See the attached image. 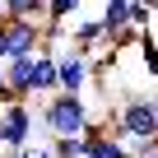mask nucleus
<instances>
[{
    "label": "nucleus",
    "mask_w": 158,
    "mask_h": 158,
    "mask_svg": "<svg viewBox=\"0 0 158 158\" xmlns=\"http://www.w3.org/2000/svg\"><path fill=\"white\" fill-rule=\"evenodd\" d=\"M37 121H42V130L56 139V135H84L89 130V121H93V112H89V98L84 93H51V98H42V112H37Z\"/></svg>",
    "instance_id": "1"
},
{
    "label": "nucleus",
    "mask_w": 158,
    "mask_h": 158,
    "mask_svg": "<svg viewBox=\"0 0 158 158\" xmlns=\"http://www.w3.org/2000/svg\"><path fill=\"white\" fill-rule=\"evenodd\" d=\"M107 126L121 139H153L158 135V102L153 98H126L121 112H107Z\"/></svg>",
    "instance_id": "2"
},
{
    "label": "nucleus",
    "mask_w": 158,
    "mask_h": 158,
    "mask_svg": "<svg viewBox=\"0 0 158 158\" xmlns=\"http://www.w3.org/2000/svg\"><path fill=\"white\" fill-rule=\"evenodd\" d=\"M23 144H33V107L5 102L0 107V153H19Z\"/></svg>",
    "instance_id": "3"
},
{
    "label": "nucleus",
    "mask_w": 158,
    "mask_h": 158,
    "mask_svg": "<svg viewBox=\"0 0 158 158\" xmlns=\"http://www.w3.org/2000/svg\"><path fill=\"white\" fill-rule=\"evenodd\" d=\"M56 89L60 93H84L89 89V56L84 51H60L56 56Z\"/></svg>",
    "instance_id": "4"
},
{
    "label": "nucleus",
    "mask_w": 158,
    "mask_h": 158,
    "mask_svg": "<svg viewBox=\"0 0 158 158\" xmlns=\"http://www.w3.org/2000/svg\"><path fill=\"white\" fill-rule=\"evenodd\" d=\"M42 51V23L37 19H5V56H33Z\"/></svg>",
    "instance_id": "5"
},
{
    "label": "nucleus",
    "mask_w": 158,
    "mask_h": 158,
    "mask_svg": "<svg viewBox=\"0 0 158 158\" xmlns=\"http://www.w3.org/2000/svg\"><path fill=\"white\" fill-rule=\"evenodd\" d=\"M84 158H126V144H121V135H112L107 121H89V130H84Z\"/></svg>",
    "instance_id": "6"
},
{
    "label": "nucleus",
    "mask_w": 158,
    "mask_h": 158,
    "mask_svg": "<svg viewBox=\"0 0 158 158\" xmlns=\"http://www.w3.org/2000/svg\"><path fill=\"white\" fill-rule=\"evenodd\" d=\"M33 56H5V65H0V74H5V84L14 93V102H28L33 98Z\"/></svg>",
    "instance_id": "7"
},
{
    "label": "nucleus",
    "mask_w": 158,
    "mask_h": 158,
    "mask_svg": "<svg viewBox=\"0 0 158 158\" xmlns=\"http://www.w3.org/2000/svg\"><path fill=\"white\" fill-rule=\"evenodd\" d=\"M70 47L84 51V56L102 51V47H107V28H102V19H79V23L70 28Z\"/></svg>",
    "instance_id": "8"
},
{
    "label": "nucleus",
    "mask_w": 158,
    "mask_h": 158,
    "mask_svg": "<svg viewBox=\"0 0 158 158\" xmlns=\"http://www.w3.org/2000/svg\"><path fill=\"white\" fill-rule=\"evenodd\" d=\"M56 93V56L51 47H42L33 56V98H51Z\"/></svg>",
    "instance_id": "9"
},
{
    "label": "nucleus",
    "mask_w": 158,
    "mask_h": 158,
    "mask_svg": "<svg viewBox=\"0 0 158 158\" xmlns=\"http://www.w3.org/2000/svg\"><path fill=\"white\" fill-rule=\"evenodd\" d=\"M0 19H37V23H47V0H0Z\"/></svg>",
    "instance_id": "10"
},
{
    "label": "nucleus",
    "mask_w": 158,
    "mask_h": 158,
    "mask_svg": "<svg viewBox=\"0 0 158 158\" xmlns=\"http://www.w3.org/2000/svg\"><path fill=\"white\" fill-rule=\"evenodd\" d=\"M84 10V0H47V23H65Z\"/></svg>",
    "instance_id": "11"
},
{
    "label": "nucleus",
    "mask_w": 158,
    "mask_h": 158,
    "mask_svg": "<svg viewBox=\"0 0 158 158\" xmlns=\"http://www.w3.org/2000/svg\"><path fill=\"white\" fill-rule=\"evenodd\" d=\"M51 153L56 158H84V135H56L51 139Z\"/></svg>",
    "instance_id": "12"
},
{
    "label": "nucleus",
    "mask_w": 158,
    "mask_h": 158,
    "mask_svg": "<svg viewBox=\"0 0 158 158\" xmlns=\"http://www.w3.org/2000/svg\"><path fill=\"white\" fill-rule=\"evenodd\" d=\"M139 60H144V70L158 79V42H153V33H149V28L139 33Z\"/></svg>",
    "instance_id": "13"
},
{
    "label": "nucleus",
    "mask_w": 158,
    "mask_h": 158,
    "mask_svg": "<svg viewBox=\"0 0 158 158\" xmlns=\"http://www.w3.org/2000/svg\"><path fill=\"white\" fill-rule=\"evenodd\" d=\"M149 19H153V5H149V0H130V28H149Z\"/></svg>",
    "instance_id": "14"
},
{
    "label": "nucleus",
    "mask_w": 158,
    "mask_h": 158,
    "mask_svg": "<svg viewBox=\"0 0 158 158\" xmlns=\"http://www.w3.org/2000/svg\"><path fill=\"white\" fill-rule=\"evenodd\" d=\"M14 158H56V153H51V139H47V144H23Z\"/></svg>",
    "instance_id": "15"
},
{
    "label": "nucleus",
    "mask_w": 158,
    "mask_h": 158,
    "mask_svg": "<svg viewBox=\"0 0 158 158\" xmlns=\"http://www.w3.org/2000/svg\"><path fill=\"white\" fill-rule=\"evenodd\" d=\"M5 102H14V93H10V84H5V74H0V107Z\"/></svg>",
    "instance_id": "16"
},
{
    "label": "nucleus",
    "mask_w": 158,
    "mask_h": 158,
    "mask_svg": "<svg viewBox=\"0 0 158 158\" xmlns=\"http://www.w3.org/2000/svg\"><path fill=\"white\" fill-rule=\"evenodd\" d=\"M0 60H5V19H0Z\"/></svg>",
    "instance_id": "17"
},
{
    "label": "nucleus",
    "mask_w": 158,
    "mask_h": 158,
    "mask_svg": "<svg viewBox=\"0 0 158 158\" xmlns=\"http://www.w3.org/2000/svg\"><path fill=\"white\" fill-rule=\"evenodd\" d=\"M153 158H158V135H153Z\"/></svg>",
    "instance_id": "18"
},
{
    "label": "nucleus",
    "mask_w": 158,
    "mask_h": 158,
    "mask_svg": "<svg viewBox=\"0 0 158 158\" xmlns=\"http://www.w3.org/2000/svg\"><path fill=\"white\" fill-rule=\"evenodd\" d=\"M149 5H153V10H158V0H149Z\"/></svg>",
    "instance_id": "19"
}]
</instances>
